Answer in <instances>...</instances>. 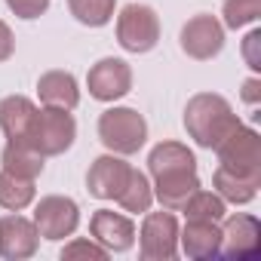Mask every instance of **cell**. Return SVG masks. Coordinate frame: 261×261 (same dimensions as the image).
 I'll list each match as a JSON object with an SVG mask.
<instances>
[{
    "instance_id": "cell-1",
    "label": "cell",
    "mask_w": 261,
    "mask_h": 261,
    "mask_svg": "<svg viewBox=\"0 0 261 261\" xmlns=\"http://www.w3.org/2000/svg\"><path fill=\"white\" fill-rule=\"evenodd\" d=\"M240 126L230 101L215 92H197L185 108V129L200 148H215L227 133Z\"/></svg>"
},
{
    "instance_id": "cell-2",
    "label": "cell",
    "mask_w": 261,
    "mask_h": 261,
    "mask_svg": "<svg viewBox=\"0 0 261 261\" xmlns=\"http://www.w3.org/2000/svg\"><path fill=\"white\" fill-rule=\"evenodd\" d=\"M98 139L114 154H136L148 142V123L136 108H108L98 117Z\"/></svg>"
},
{
    "instance_id": "cell-3",
    "label": "cell",
    "mask_w": 261,
    "mask_h": 261,
    "mask_svg": "<svg viewBox=\"0 0 261 261\" xmlns=\"http://www.w3.org/2000/svg\"><path fill=\"white\" fill-rule=\"evenodd\" d=\"M218 163L237 175H249V178H261V139L255 129L249 126H237L233 133H227L218 145H215Z\"/></svg>"
},
{
    "instance_id": "cell-4",
    "label": "cell",
    "mask_w": 261,
    "mask_h": 261,
    "mask_svg": "<svg viewBox=\"0 0 261 261\" xmlns=\"http://www.w3.org/2000/svg\"><path fill=\"white\" fill-rule=\"evenodd\" d=\"M160 40V19L145 4H126L117 16V43L126 53H151Z\"/></svg>"
},
{
    "instance_id": "cell-5",
    "label": "cell",
    "mask_w": 261,
    "mask_h": 261,
    "mask_svg": "<svg viewBox=\"0 0 261 261\" xmlns=\"http://www.w3.org/2000/svg\"><path fill=\"white\" fill-rule=\"evenodd\" d=\"M77 139V123L65 108L46 105L37 111V126H34V148L43 157H59L65 154Z\"/></svg>"
},
{
    "instance_id": "cell-6",
    "label": "cell",
    "mask_w": 261,
    "mask_h": 261,
    "mask_svg": "<svg viewBox=\"0 0 261 261\" xmlns=\"http://www.w3.org/2000/svg\"><path fill=\"white\" fill-rule=\"evenodd\" d=\"M178 43H181V49H185L191 59L209 62V59H215V56L221 53V46H224V25H221L215 16L200 13V16H194V19L185 22Z\"/></svg>"
},
{
    "instance_id": "cell-7",
    "label": "cell",
    "mask_w": 261,
    "mask_h": 261,
    "mask_svg": "<svg viewBox=\"0 0 261 261\" xmlns=\"http://www.w3.org/2000/svg\"><path fill=\"white\" fill-rule=\"evenodd\" d=\"M178 252V221L169 209L148 212L142 224V258L148 261H169Z\"/></svg>"
},
{
    "instance_id": "cell-8",
    "label": "cell",
    "mask_w": 261,
    "mask_h": 261,
    "mask_svg": "<svg viewBox=\"0 0 261 261\" xmlns=\"http://www.w3.org/2000/svg\"><path fill=\"white\" fill-rule=\"evenodd\" d=\"M34 224L46 240H65L80 224V209L71 197H43L34 209Z\"/></svg>"
},
{
    "instance_id": "cell-9",
    "label": "cell",
    "mask_w": 261,
    "mask_h": 261,
    "mask_svg": "<svg viewBox=\"0 0 261 261\" xmlns=\"http://www.w3.org/2000/svg\"><path fill=\"white\" fill-rule=\"evenodd\" d=\"M89 95L98 101H117L133 89V68L123 59H101L86 74Z\"/></svg>"
},
{
    "instance_id": "cell-10",
    "label": "cell",
    "mask_w": 261,
    "mask_h": 261,
    "mask_svg": "<svg viewBox=\"0 0 261 261\" xmlns=\"http://www.w3.org/2000/svg\"><path fill=\"white\" fill-rule=\"evenodd\" d=\"M0 126H4L10 145H31L34 148L37 105L25 95H7L0 101Z\"/></svg>"
},
{
    "instance_id": "cell-11",
    "label": "cell",
    "mask_w": 261,
    "mask_h": 261,
    "mask_svg": "<svg viewBox=\"0 0 261 261\" xmlns=\"http://www.w3.org/2000/svg\"><path fill=\"white\" fill-rule=\"evenodd\" d=\"M40 246V230L34 221H28L25 215H4L0 218V255L10 261H22L31 258Z\"/></svg>"
},
{
    "instance_id": "cell-12",
    "label": "cell",
    "mask_w": 261,
    "mask_h": 261,
    "mask_svg": "<svg viewBox=\"0 0 261 261\" xmlns=\"http://www.w3.org/2000/svg\"><path fill=\"white\" fill-rule=\"evenodd\" d=\"M129 172H133L129 163H123L114 154H105V157H98L89 166V172H86V191L92 197H98V200H117L123 194L126 181H129Z\"/></svg>"
},
{
    "instance_id": "cell-13",
    "label": "cell",
    "mask_w": 261,
    "mask_h": 261,
    "mask_svg": "<svg viewBox=\"0 0 261 261\" xmlns=\"http://www.w3.org/2000/svg\"><path fill=\"white\" fill-rule=\"evenodd\" d=\"M89 233L98 246H105L108 252H126L136 243V224L126 215L114 212V209H98L89 218Z\"/></svg>"
},
{
    "instance_id": "cell-14",
    "label": "cell",
    "mask_w": 261,
    "mask_h": 261,
    "mask_svg": "<svg viewBox=\"0 0 261 261\" xmlns=\"http://www.w3.org/2000/svg\"><path fill=\"white\" fill-rule=\"evenodd\" d=\"M261 249V224L255 215H230L221 230V252L230 258H249Z\"/></svg>"
},
{
    "instance_id": "cell-15",
    "label": "cell",
    "mask_w": 261,
    "mask_h": 261,
    "mask_svg": "<svg viewBox=\"0 0 261 261\" xmlns=\"http://www.w3.org/2000/svg\"><path fill=\"white\" fill-rule=\"evenodd\" d=\"M181 249L188 258H212L221 252V227L218 221H203V218H188L185 230H178Z\"/></svg>"
},
{
    "instance_id": "cell-16",
    "label": "cell",
    "mask_w": 261,
    "mask_h": 261,
    "mask_svg": "<svg viewBox=\"0 0 261 261\" xmlns=\"http://www.w3.org/2000/svg\"><path fill=\"white\" fill-rule=\"evenodd\" d=\"M148 169L154 178L160 175H178V172H197V160L188 151V145L181 142H160L151 157H148Z\"/></svg>"
},
{
    "instance_id": "cell-17",
    "label": "cell",
    "mask_w": 261,
    "mask_h": 261,
    "mask_svg": "<svg viewBox=\"0 0 261 261\" xmlns=\"http://www.w3.org/2000/svg\"><path fill=\"white\" fill-rule=\"evenodd\" d=\"M197 191H200L197 172H178V175H160V178H154V197L169 212H181V206Z\"/></svg>"
},
{
    "instance_id": "cell-18",
    "label": "cell",
    "mask_w": 261,
    "mask_h": 261,
    "mask_svg": "<svg viewBox=\"0 0 261 261\" xmlns=\"http://www.w3.org/2000/svg\"><path fill=\"white\" fill-rule=\"evenodd\" d=\"M37 92H40V101H43V105L65 108V111H74L77 101H80L77 80H74V74H68V71H46V74L37 80Z\"/></svg>"
},
{
    "instance_id": "cell-19",
    "label": "cell",
    "mask_w": 261,
    "mask_h": 261,
    "mask_svg": "<svg viewBox=\"0 0 261 261\" xmlns=\"http://www.w3.org/2000/svg\"><path fill=\"white\" fill-rule=\"evenodd\" d=\"M212 185H215V194H218L224 203H237V206H243V203H252V200H255L261 178L237 175V172H230V169L218 166V169H215V175H212Z\"/></svg>"
},
{
    "instance_id": "cell-20",
    "label": "cell",
    "mask_w": 261,
    "mask_h": 261,
    "mask_svg": "<svg viewBox=\"0 0 261 261\" xmlns=\"http://www.w3.org/2000/svg\"><path fill=\"white\" fill-rule=\"evenodd\" d=\"M4 169L19 178H37L43 172V154L31 145H7L4 151Z\"/></svg>"
},
{
    "instance_id": "cell-21",
    "label": "cell",
    "mask_w": 261,
    "mask_h": 261,
    "mask_svg": "<svg viewBox=\"0 0 261 261\" xmlns=\"http://www.w3.org/2000/svg\"><path fill=\"white\" fill-rule=\"evenodd\" d=\"M34 181L31 178H19L10 175L7 169H0V206L10 209V212H22L25 206H31L34 200Z\"/></svg>"
},
{
    "instance_id": "cell-22",
    "label": "cell",
    "mask_w": 261,
    "mask_h": 261,
    "mask_svg": "<svg viewBox=\"0 0 261 261\" xmlns=\"http://www.w3.org/2000/svg\"><path fill=\"white\" fill-rule=\"evenodd\" d=\"M117 203L126 209V212H148L151 203H154V191H151V181L145 172L133 169L129 172V181L123 188V194L117 197Z\"/></svg>"
},
{
    "instance_id": "cell-23",
    "label": "cell",
    "mask_w": 261,
    "mask_h": 261,
    "mask_svg": "<svg viewBox=\"0 0 261 261\" xmlns=\"http://www.w3.org/2000/svg\"><path fill=\"white\" fill-rule=\"evenodd\" d=\"M68 7L71 16L89 28H101L114 19V0H68Z\"/></svg>"
},
{
    "instance_id": "cell-24",
    "label": "cell",
    "mask_w": 261,
    "mask_h": 261,
    "mask_svg": "<svg viewBox=\"0 0 261 261\" xmlns=\"http://www.w3.org/2000/svg\"><path fill=\"white\" fill-rule=\"evenodd\" d=\"M181 212H188V218H203V221H221L224 218V200L218 194H209V191H197L185 206Z\"/></svg>"
},
{
    "instance_id": "cell-25",
    "label": "cell",
    "mask_w": 261,
    "mask_h": 261,
    "mask_svg": "<svg viewBox=\"0 0 261 261\" xmlns=\"http://www.w3.org/2000/svg\"><path fill=\"white\" fill-rule=\"evenodd\" d=\"M258 16H261V0H227L224 4V25L233 31L252 25Z\"/></svg>"
},
{
    "instance_id": "cell-26",
    "label": "cell",
    "mask_w": 261,
    "mask_h": 261,
    "mask_svg": "<svg viewBox=\"0 0 261 261\" xmlns=\"http://www.w3.org/2000/svg\"><path fill=\"white\" fill-rule=\"evenodd\" d=\"M62 258L71 261V258H92V261H105L108 258V249L98 246L95 240H74L62 249Z\"/></svg>"
},
{
    "instance_id": "cell-27",
    "label": "cell",
    "mask_w": 261,
    "mask_h": 261,
    "mask_svg": "<svg viewBox=\"0 0 261 261\" xmlns=\"http://www.w3.org/2000/svg\"><path fill=\"white\" fill-rule=\"evenodd\" d=\"M7 7L19 19H40L49 10V0H7Z\"/></svg>"
},
{
    "instance_id": "cell-28",
    "label": "cell",
    "mask_w": 261,
    "mask_h": 261,
    "mask_svg": "<svg viewBox=\"0 0 261 261\" xmlns=\"http://www.w3.org/2000/svg\"><path fill=\"white\" fill-rule=\"evenodd\" d=\"M13 53H16V37H13L10 25L0 19V62H7Z\"/></svg>"
},
{
    "instance_id": "cell-29",
    "label": "cell",
    "mask_w": 261,
    "mask_h": 261,
    "mask_svg": "<svg viewBox=\"0 0 261 261\" xmlns=\"http://www.w3.org/2000/svg\"><path fill=\"white\" fill-rule=\"evenodd\" d=\"M261 43V34L258 31H252L249 37H246V43H243V53H246V59H249V68L252 71H258L261 68V62H258V56H255V46Z\"/></svg>"
},
{
    "instance_id": "cell-30",
    "label": "cell",
    "mask_w": 261,
    "mask_h": 261,
    "mask_svg": "<svg viewBox=\"0 0 261 261\" xmlns=\"http://www.w3.org/2000/svg\"><path fill=\"white\" fill-rule=\"evenodd\" d=\"M243 98H246V101H249V105H255V101H258V98H261V83H258V80H255V77H252V80H246V83H243Z\"/></svg>"
}]
</instances>
